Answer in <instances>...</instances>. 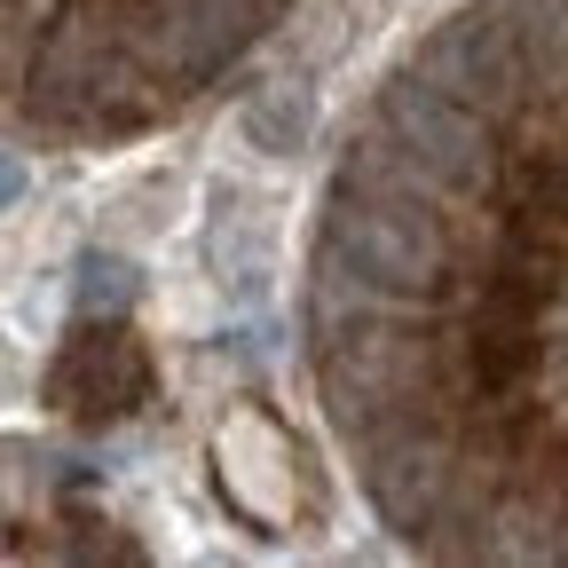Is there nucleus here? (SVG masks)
Returning <instances> with one entry per match:
<instances>
[{
    "instance_id": "f03ea898",
    "label": "nucleus",
    "mask_w": 568,
    "mask_h": 568,
    "mask_svg": "<svg viewBox=\"0 0 568 568\" xmlns=\"http://www.w3.org/2000/svg\"><path fill=\"white\" fill-rule=\"evenodd\" d=\"M308 134H316V95H308V88H261V95L245 103V142H253V151H268V159L308 151Z\"/></svg>"
},
{
    "instance_id": "7ed1b4c3",
    "label": "nucleus",
    "mask_w": 568,
    "mask_h": 568,
    "mask_svg": "<svg viewBox=\"0 0 568 568\" xmlns=\"http://www.w3.org/2000/svg\"><path fill=\"white\" fill-rule=\"evenodd\" d=\"M134 293H142V276H134V261H119V253H88L80 276H71V308H80V316H126Z\"/></svg>"
},
{
    "instance_id": "f257e3e1",
    "label": "nucleus",
    "mask_w": 568,
    "mask_h": 568,
    "mask_svg": "<svg viewBox=\"0 0 568 568\" xmlns=\"http://www.w3.org/2000/svg\"><path fill=\"white\" fill-rule=\"evenodd\" d=\"M48 395H55V410L88 418V426L134 418L142 403H151V355L119 332V316H80L71 347L55 355V372H48Z\"/></svg>"
}]
</instances>
